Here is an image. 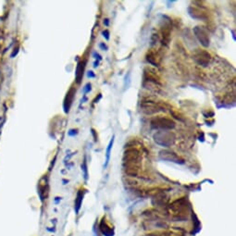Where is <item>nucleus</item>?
<instances>
[{
	"label": "nucleus",
	"mask_w": 236,
	"mask_h": 236,
	"mask_svg": "<svg viewBox=\"0 0 236 236\" xmlns=\"http://www.w3.org/2000/svg\"><path fill=\"white\" fill-rule=\"evenodd\" d=\"M18 52H19V46H17V47H15V48H14V51H13V53L11 54V57H13L15 55H17V54H18Z\"/></svg>",
	"instance_id": "obj_23"
},
{
	"label": "nucleus",
	"mask_w": 236,
	"mask_h": 236,
	"mask_svg": "<svg viewBox=\"0 0 236 236\" xmlns=\"http://www.w3.org/2000/svg\"><path fill=\"white\" fill-rule=\"evenodd\" d=\"M144 82H147L149 83H153L155 85H161V81H160V77L155 69L146 67L144 71Z\"/></svg>",
	"instance_id": "obj_7"
},
{
	"label": "nucleus",
	"mask_w": 236,
	"mask_h": 236,
	"mask_svg": "<svg viewBox=\"0 0 236 236\" xmlns=\"http://www.w3.org/2000/svg\"><path fill=\"white\" fill-rule=\"evenodd\" d=\"M99 46L100 48H102L103 50H108V46H106V45H104L103 43H101V44H99Z\"/></svg>",
	"instance_id": "obj_24"
},
{
	"label": "nucleus",
	"mask_w": 236,
	"mask_h": 236,
	"mask_svg": "<svg viewBox=\"0 0 236 236\" xmlns=\"http://www.w3.org/2000/svg\"><path fill=\"white\" fill-rule=\"evenodd\" d=\"M93 56H94L95 58H96V60H98V61L102 60V57L98 54L97 52H94V53H93Z\"/></svg>",
	"instance_id": "obj_21"
},
{
	"label": "nucleus",
	"mask_w": 236,
	"mask_h": 236,
	"mask_svg": "<svg viewBox=\"0 0 236 236\" xmlns=\"http://www.w3.org/2000/svg\"><path fill=\"white\" fill-rule=\"evenodd\" d=\"M151 127L161 131H169L175 127V122L167 117H155L151 120Z\"/></svg>",
	"instance_id": "obj_3"
},
{
	"label": "nucleus",
	"mask_w": 236,
	"mask_h": 236,
	"mask_svg": "<svg viewBox=\"0 0 236 236\" xmlns=\"http://www.w3.org/2000/svg\"><path fill=\"white\" fill-rule=\"evenodd\" d=\"M159 158L163 160H167L169 162H174L177 164H183L184 161L180 155H177L175 152L170 150H162L159 152Z\"/></svg>",
	"instance_id": "obj_8"
},
{
	"label": "nucleus",
	"mask_w": 236,
	"mask_h": 236,
	"mask_svg": "<svg viewBox=\"0 0 236 236\" xmlns=\"http://www.w3.org/2000/svg\"><path fill=\"white\" fill-rule=\"evenodd\" d=\"M141 109L144 113H146L147 115H152L155 114L159 111H165V108L160 104L157 103V102L154 101H143L141 103Z\"/></svg>",
	"instance_id": "obj_4"
},
{
	"label": "nucleus",
	"mask_w": 236,
	"mask_h": 236,
	"mask_svg": "<svg viewBox=\"0 0 236 236\" xmlns=\"http://www.w3.org/2000/svg\"><path fill=\"white\" fill-rule=\"evenodd\" d=\"M102 34H103V36L106 40H109V32L108 30H105V31L102 32Z\"/></svg>",
	"instance_id": "obj_20"
},
{
	"label": "nucleus",
	"mask_w": 236,
	"mask_h": 236,
	"mask_svg": "<svg viewBox=\"0 0 236 236\" xmlns=\"http://www.w3.org/2000/svg\"><path fill=\"white\" fill-rule=\"evenodd\" d=\"M104 23H105L106 26H108V25H109V20H108V19H106V20H104Z\"/></svg>",
	"instance_id": "obj_28"
},
{
	"label": "nucleus",
	"mask_w": 236,
	"mask_h": 236,
	"mask_svg": "<svg viewBox=\"0 0 236 236\" xmlns=\"http://www.w3.org/2000/svg\"><path fill=\"white\" fill-rule=\"evenodd\" d=\"M78 133V130L77 129H71V130H69V132H68V134L69 135V136H75Z\"/></svg>",
	"instance_id": "obj_19"
},
{
	"label": "nucleus",
	"mask_w": 236,
	"mask_h": 236,
	"mask_svg": "<svg viewBox=\"0 0 236 236\" xmlns=\"http://www.w3.org/2000/svg\"><path fill=\"white\" fill-rule=\"evenodd\" d=\"M98 64H99V61H98V60H95V63H94V67H95V68L98 67Z\"/></svg>",
	"instance_id": "obj_26"
},
{
	"label": "nucleus",
	"mask_w": 236,
	"mask_h": 236,
	"mask_svg": "<svg viewBox=\"0 0 236 236\" xmlns=\"http://www.w3.org/2000/svg\"><path fill=\"white\" fill-rule=\"evenodd\" d=\"M114 138L115 136L113 135L111 138V140L108 146V148H106V163L104 165V168H106L109 165V159H110V153H111V149H112V146H113V144H114Z\"/></svg>",
	"instance_id": "obj_15"
},
{
	"label": "nucleus",
	"mask_w": 236,
	"mask_h": 236,
	"mask_svg": "<svg viewBox=\"0 0 236 236\" xmlns=\"http://www.w3.org/2000/svg\"><path fill=\"white\" fill-rule=\"evenodd\" d=\"M75 94H76V89H75V87H71L67 92V95L65 96V98H64V102H63V109L65 113H69V112Z\"/></svg>",
	"instance_id": "obj_9"
},
{
	"label": "nucleus",
	"mask_w": 236,
	"mask_h": 236,
	"mask_svg": "<svg viewBox=\"0 0 236 236\" xmlns=\"http://www.w3.org/2000/svg\"><path fill=\"white\" fill-rule=\"evenodd\" d=\"M101 97H102V95H99V96H98V98H97V97H96V98H95V99L94 100V102H95V103H97V101H98V100H99V99H100Z\"/></svg>",
	"instance_id": "obj_27"
},
{
	"label": "nucleus",
	"mask_w": 236,
	"mask_h": 236,
	"mask_svg": "<svg viewBox=\"0 0 236 236\" xmlns=\"http://www.w3.org/2000/svg\"><path fill=\"white\" fill-rule=\"evenodd\" d=\"M83 198V190H80L77 193V197H76V200H75V209H76V212H78L80 207H81Z\"/></svg>",
	"instance_id": "obj_16"
},
{
	"label": "nucleus",
	"mask_w": 236,
	"mask_h": 236,
	"mask_svg": "<svg viewBox=\"0 0 236 236\" xmlns=\"http://www.w3.org/2000/svg\"><path fill=\"white\" fill-rule=\"evenodd\" d=\"M38 193H39V195L41 197V200H44L45 198L47 197V195H48V184H47L46 181L44 182V183L40 182Z\"/></svg>",
	"instance_id": "obj_14"
},
{
	"label": "nucleus",
	"mask_w": 236,
	"mask_h": 236,
	"mask_svg": "<svg viewBox=\"0 0 236 236\" xmlns=\"http://www.w3.org/2000/svg\"><path fill=\"white\" fill-rule=\"evenodd\" d=\"M91 90H92V85H91V83H88L85 84V86L83 87V94H84V95H86L87 93H89Z\"/></svg>",
	"instance_id": "obj_18"
},
{
	"label": "nucleus",
	"mask_w": 236,
	"mask_h": 236,
	"mask_svg": "<svg viewBox=\"0 0 236 236\" xmlns=\"http://www.w3.org/2000/svg\"><path fill=\"white\" fill-rule=\"evenodd\" d=\"M194 34H195L196 38L201 43L204 47H207L210 44V38L207 30L203 27V26H195L194 28Z\"/></svg>",
	"instance_id": "obj_6"
},
{
	"label": "nucleus",
	"mask_w": 236,
	"mask_h": 236,
	"mask_svg": "<svg viewBox=\"0 0 236 236\" xmlns=\"http://www.w3.org/2000/svg\"><path fill=\"white\" fill-rule=\"evenodd\" d=\"M146 60L148 63L151 64V65L155 67H158L160 61H161V55L159 54L158 51L151 49L146 53Z\"/></svg>",
	"instance_id": "obj_10"
},
{
	"label": "nucleus",
	"mask_w": 236,
	"mask_h": 236,
	"mask_svg": "<svg viewBox=\"0 0 236 236\" xmlns=\"http://www.w3.org/2000/svg\"><path fill=\"white\" fill-rule=\"evenodd\" d=\"M86 62H87L86 60H83L82 61H80L76 67V71H75V79H76V83L78 84L82 83L85 66H86Z\"/></svg>",
	"instance_id": "obj_13"
},
{
	"label": "nucleus",
	"mask_w": 236,
	"mask_h": 236,
	"mask_svg": "<svg viewBox=\"0 0 236 236\" xmlns=\"http://www.w3.org/2000/svg\"><path fill=\"white\" fill-rule=\"evenodd\" d=\"M188 12L192 18L195 20H207V14L206 11H204V9H201L200 8H196L192 6L188 8Z\"/></svg>",
	"instance_id": "obj_11"
},
{
	"label": "nucleus",
	"mask_w": 236,
	"mask_h": 236,
	"mask_svg": "<svg viewBox=\"0 0 236 236\" xmlns=\"http://www.w3.org/2000/svg\"><path fill=\"white\" fill-rule=\"evenodd\" d=\"M154 140L159 146L169 147L175 142V134L169 131H158L154 134Z\"/></svg>",
	"instance_id": "obj_2"
},
{
	"label": "nucleus",
	"mask_w": 236,
	"mask_h": 236,
	"mask_svg": "<svg viewBox=\"0 0 236 236\" xmlns=\"http://www.w3.org/2000/svg\"><path fill=\"white\" fill-rule=\"evenodd\" d=\"M92 133H93V135H94V138H95V141L96 142V141H97V137H96V135H95V131L94 130V129H92Z\"/></svg>",
	"instance_id": "obj_25"
},
{
	"label": "nucleus",
	"mask_w": 236,
	"mask_h": 236,
	"mask_svg": "<svg viewBox=\"0 0 236 236\" xmlns=\"http://www.w3.org/2000/svg\"><path fill=\"white\" fill-rule=\"evenodd\" d=\"M193 58L194 60L198 64V65L207 67L211 60V56L210 54L203 49H197L195 51L194 55H193Z\"/></svg>",
	"instance_id": "obj_5"
},
{
	"label": "nucleus",
	"mask_w": 236,
	"mask_h": 236,
	"mask_svg": "<svg viewBox=\"0 0 236 236\" xmlns=\"http://www.w3.org/2000/svg\"><path fill=\"white\" fill-rule=\"evenodd\" d=\"M141 158V153L136 147H129L125 150L123 154V165L127 174L132 176L137 175L138 170L140 169Z\"/></svg>",
	"instance_id": "obj_1"
},
{
	"label": "nucleus",
	"mask_w": 236,
	"mask_h": 236,
	"mask_svg": "<svg viewBox=\"0 0 236 236\" xmlns=\"http://www.w3.org/2000/svg\"><path fill=\"white\" fill-rule=\"evenodd\" d=\"M87 77H88V78H95V74L94 73V71H89L87 72Z\"/></svg>",
	"instance_id": "obj_22"
},
{
	"label": "nucleus",
	"mask_w": 236,
	"mask_h": 236,
	"mask_svg": "<svg viewBox=\"0 0 236 236\" xmlns=\"http://www.w3.org/2000/svg\"><path fill=\"white\" fill-rule=\"evenodd\" d=\"M82 169L83 170V172H84V178L87 180L88 172H87V164H86V160H85V158L83 159V162L82 164Z\"/></svg>",
	"instance_id": "obj_17"
},
{
	"label": "nucleus",
	"mask_w": 236,
	"mask_h": 236,
	"mask_svg": "<svg viewBox=\"0 0 236 236\" xmlns=\"http://www.w3.org/2000/svg\"><path fill=\"white\" fill-rule=\"evenodd\" d=\"M170 32L171 28L170 25L167 21H164V23L161 25V29H160V33L162 36V44L165 46H168L170 41Z\"/></svg>",
	"instance_id": "obj_12"
}]
</instances>
